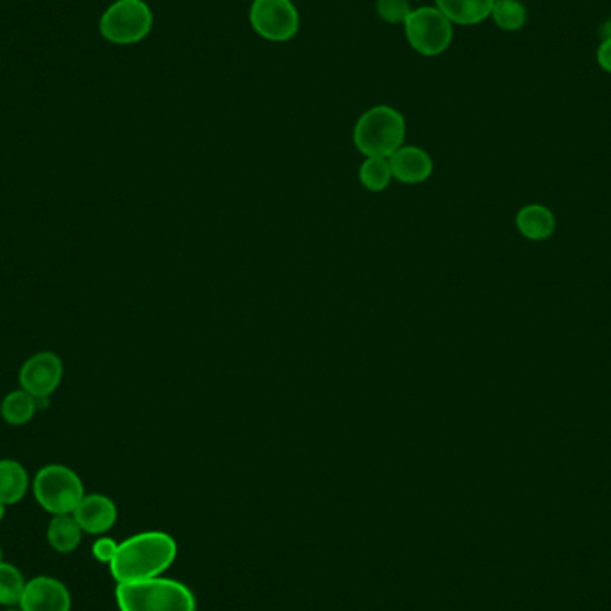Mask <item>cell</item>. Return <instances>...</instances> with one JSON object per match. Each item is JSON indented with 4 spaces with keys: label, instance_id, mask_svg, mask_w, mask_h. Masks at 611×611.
Instances as JSON below:
<instances>
[{
    "label": "cell",
    "instance_id": "6da1fadb",
    "mask_svg": "<svg viewBox=\"0 0 611 611\" xmlns=\"http://www.w3.org/2000/svg\"><path fill=\"white\" fill-rule=\"evenodd\" d=\"M176 558L177 542L172 536L163 531H145L118 544L109 570L117 583H136L160 578Z\"/></svg>",
    "mask_w": 611,
    "mask_h": 611
},
{
    "label": "cell",
    "instance_id": "7a4b0ae2",
    "mask_svg": "<svg viewBox=\"0 0 611 611\" xmlns=\"http://www.w3.org/2000/svg\"><path fill=\"white\" fill-rule=\"evenodd\" d=\"M115 597L120 611H197L195 595L185 583L161 576L118 583Z\"/></svg>",
    "mask_w": 611,
    "mask_h": 611
},
{
    "label": "cell",
    "instance_id": "3957f363",
    "mask_svg": "<svg viewBox=\"0 0 611 611\" xmlns=\"http://www.w3.org/2000/svg\"><path fill=\"white\" fill-rule=\"evenodd\" d=\"M352 140L367 158H390L406 142V118L392 106H374L358 118Z\"/></svg>",
    "mask_w": 611,
    "mask_h": 611
},
{
    "label": "cell",
    "instance_id": "277c9868",
    "mask_svg": "<svg viewBox=\"0 0 611 611\" xmlns=\"http://www.w3.org/2000/svg\"><path fill=\"white\" fill-rule=\"evenodd\" d=\"M34 497L52 515H70L83 501L84 485L76 472L65 465H45L33 483Z\"/></svg>",
    "mask_w": 611,
    "mask_h": 611
},
{
    "label": "cell",
    "instance_id": "5b68a950",
    "mask_svg": "<svg viewBox=\"0 0 611 611\" xmlns=\"http://www.w3.org/2000/svg\"><path fill=\"white\" fill-rule=\"evenodd\" d=\"M154 15L145 0H117L102 13L99 31L113 45H134L151 34Z\"/></svg>",
    "mask_w": 611,
    "mask_h": 611
},
{
    "label": "cell",
    "instance_id": "8992f818",
    "mask_svg": "<svg viewBox=\"0 0 611 611\" xmlns=\"http://www.w3.org/2000/svg\"><path fill=\"white\" fill-rule=\"evenodd\" d=\"M402 26L411 49L426 58H436L444 54L451 47L454 38L451 20L436 6L411 9Z\"/></svg>",
    "mask_w": 611,
    "mask_h": 611
},
{
    "label": "cell",
    "instance_id": "52a82bcc",
    "mask_svg": "<svg viewBox=\"0 0 611 611\" xmlns=\"http://www.w3.org/2000/svg\"><path fill=\"white\" fill-rule=\"evenodd\" d=\"M249 22L254 33L274 43L290 42L301 27V17L292 0H252Z\"/></svg>",
    "mask_w": 611,
    "mask_h": 611
},
{
    "label": "cell",
    "instance_id": "ba28073f",
    "mask_svg": "<svg viewBox=\"0 0 611 611\" xmlns=\"http://www.w3.org/2000/svg\"><path fill=\"white\" fill-rule=\"evenodd\" d=\"M63 379V363L58 354L51 351L31 356L20 369V386L34 399H49Z\"/></svg>",
    "mask_w": 611,
    "mask_h": 611
},
{
    "label": "cell",
    "instance_id": "9c48e42d",
    "mask_svg": "<svg viewBox=\"0 0 611 611\" xmlns=\"http://www.w3.org/2000/svg\"><path fill=\"white\" fill-rule=\"evenodd\" d=\"M18 606L22 611H70L72 597L67 586L59 579L38 576L27 581Z\"/></svg>",
    "mask_w": 611,
    "mask_h": 611
},
{
    "label": "cell",
    "instance_id": "30bf717a",
    "mask_svg": "<svg viewBox=\"0 0 611 611\" xmlns=\"http://www.w3.org/2000/svg\"><path fill=\"white\" fill-rule=\"evenodd\" d=\"M392 176L404 185L426 183L433 174V160L424 149L415 145H402L388 158Z\"/></svg>",
    "mask_w": 611,
    "mask_h": 611
},
{
    "label": "cell",
    "instance_id": "8fae6325",
    "mask_svg": "<svg viewBox=\"0 0 611 611\" xmlns=\"http://www.w3.org/2000/svg\"><path fill=\"white\" fill-rule=\"evenodd\" d=\"M74 519L88 535H102L115 526L118 511L115 503L102 494L84 495L74 510Z\"/></svg>",
    "mask_w": 611,
    "mask_h": 611
},
{
    "label": "cell",
    "instance_id": "7c38bea8",
    "mask_svg": "<svg viewBox=\"0 0 611 611\" xmlns=\"http://www.w3.org/2000/svg\"><path fill=\"white\" fill-rule=\"evenodd\" d=\"M495 0H435L436 8L449 18L452 26H478L492 15Z\"/></svg>",
    "mask_w": 611,
    "mask_h": 611
},
{
    "label": "cell",
    "instance_id": "4fadbf2b",
    "mask_svg": "<svg viewBox=\"0 0 611 611\" xmlns=\"http://www.w3.org/2000/svg\"><path fill=\"white\" fill-rule=\"evenodd\" d=\"M29 490V474L17 460H0V501L9 506L26 497Z\"/></svg>",
    "mask_w": 611,
    "mask_h": 611
},
{
    "label": "cell",
    "instance_id": "5bb4252c",
    "mask_svg": "<svg viewBox=\"0 0 611 611\" xmlns=\"http://www.w3.org/2000/svg\"><path fill=\"white\" fill-rule=\"evenodd\" d=\"M83 538V529L77 524L74 515H54L47 529V540L54 551L72 553L76 551Z\"/></svg>",
    "mask_w": 611,
    "mask_h": 611
},
{
    "label": "cell",
    "instance_id": "9a60e30c",
    "mask_svg": "<svg viewBox=\"0 0 611 611\" xmlns=\"http://www.w3.org/2000/svg\"><path fill=\"white\" fill-rule=\"evenodd\" d=\"M517 227L529 240H545L553 235L556 220L553 213L544 206L531 204L517 213Z\"/></svg>",
    "mask_w": 611,
    "mask_h": 611
},
{
    "label": "cell",
    "instance_id": "2e32d148",
    "mask_svg": "<svg viewBox=\"0 0 611 611\" xmlns=\"http://www.w3.org/2000/svg\"><path fill=\"white\" fill-rule=\"evenodd\" d=\"M36 408L38 404L33 395L27 394L26 390H15L4 397L0 413L9 426H24L33 420Z\"/></svg>",
    "mask_w": 611,
    "mask_h": 611
},
{
    "label": "cell",
    "instance_id": "e0dca14e",
    "mask_svg": "<svg viewBox=\"0 0 611 611\" xmlns=\"http://www.w3.org/2000/svg\"><path fill=\"white\" fill-rule=\"evenodd\" d=\"M495 26L503 31H520L528 22V9L520 0H495L492 15Z\"/></svg>",
    "mask_w": 611,
    "mask_h": 611
},
{
    "label": "cell",
    "instance_id": "ac0fdd59",
    "mask_svg": "<svg viewBox=\"0 0 611 611\" xmlns=\"http://www.w3.org/2000/svg\"><path fill=\"white\" fill-rule=\"evenodd\" d=\"M26 585V579L15 565L0 561V604L2 606L20 604Z\"/></svg>",
    "mask_w": 611,
    "mask_h": 611
},
{
    "label": "cell",
    "instance_id": "d6986e66",
    "mask_svg": "<svg viewBox=\"0 0 611 611\" xmlns=\"http://www.w3.org/2000/svg\"><path fill=\"white\" fill-rule=\"evenodd\" d=\"M388 158H367L360 167V183L369 192H383L392 181Z\"/></svg>",
    "mask_w": 611,
    "mask_h": 611
},
{
    "label": "cell",
    "instance_id": "ffe728a7",
    "mask_svg": "<svg viewBox=\"0 0 611 611\" xmlns=\"http://www.w3.org/2000/svg\"><path fill=\"white\" fill-rule=\"evenodd\" d=\"M377 17L386 24H404L411 13L408 0H377Z\"/></svg>",
    "mask_w": 611,
    "mask_h": 611
},
{
    "label": "cell",
    "instance_id": "44dd1931",
    "mask_svg": "<svg viewBox=\"0 0 611 611\" xmlns=\"http://www.w3.org/2000/svg\"><path fill=\"white\" fill-rule=\"evenodd\" d=\"M117 551V542H115L113 538H108V536L99 538V540L92 545L93 558L97 561H101V563H108V565L113 561V558H115Z\"/></svg>",
    "mask_w": 611,
    "mask_h": 611
},
{
    "label": "cell",
    "instance_id": "7402d4cb",
    "mask_svg": "<svg viewBox=\"0 0 611 611\" xmlns=\"http://www.w3.org/2000/svg\"><path fill=\"white\" fill-rule=\"evenodd\" d=\"M597 63L603 68L604 72L611 74V38L604 40L597 49Z\"/></svg>",
    "mask_w": 611,
    "mask_h": 611
},
{
    "label": "cell",
    "instance_id": "603a6c76",
    "mask_svg": "<svg viewBox=\"0 0 611 611\" xmlns=\"http://www.w3.org/2000/svg\"><path fill=\"white\" fill-rule=\"evenodd\" d=\"M4 515H6V504L0 501V522H2V519H4Z\"/></svg>",
    "mask_w": 611,
    "mask_h": 611
},
{
    "label": "cell",
    "instance_id": "cb8c5ba5",
    "mask_svg": "<svg viewBox=\"0 0 611 611\" xmlns=\"http://www.w3.org/2000/svg\"><path fill=\"white\" fill-rule=\"evenodd\" d=\"M0 561H4L2 560V547H0Z\"/></svg>",
    "mask_w": 611,
    "mask_h": 611
},
{
    "label": "cell",
    "instance_id": "d4e9b609",
    "mask_svg": "<svg viewBox=\"0 0 611 611\" xmlns=\"http://www.w3.org/2000/svg\"><path fill=\"white\" fill-rule=\"evenodd\" d=\"M4 611H22V610H15V608H13V610H4Z\"/></svg>",
    "mask_w": 611,
    "mask_h": 611
},
{
    "label": "cell",
    "instance_id": "484cf974",
    "mask_svg": "<svg viewBox=\"0 0 611 611\" xmlns=\"http://www.w3.org/2000/svg\"><path fill=\"white\" fill-rule=\"evenodd\" d=\"M292 2H293V0H292Z\"/></svg>",
    "mask_w": 611,
    "mask_h": 611
}]
</instances>
